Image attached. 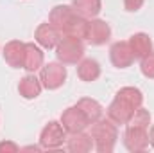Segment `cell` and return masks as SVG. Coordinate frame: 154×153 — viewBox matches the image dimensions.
Returning <instances> with one entry per match:
<instances>
[{
    "label": "cell",
    "instance_id": "cell-1",
    "mask_svg": "<svg viewBox=\"0 0 154 153\" xmlns=\"http://www.w3.org/2000/svg\"><path fill=\"white\" fill-rule=\"evenodd\" d=\"M90 137L93 141V148L100 153L113 151L118 139V130L116 124L109 119L100 117L99 121L90 124Z\"/></svg>",
    "mask_w": 154,
    "mask_h": 153
},
{
    "label": "cell",
    "instance_id": "cell-24",
    "mask_svg": "<svg viewBox=\"0 0 154 153\" xmlns=\"http://www.w3.org/2000/svg\"><path fill=\"white\" fill-rule=\"evenodd\" d=\"M149 144L154 148V126L149 130Z\"/></svg>",
    "mask_w": 154,
    "mask_h": 153
},
{
    "label": "cell",
    "instance_id": "cell-16",
    "mask_svg": "<svg viewBox=\"0 0 154 153\" xmlns=\"http://www.w3.org/2000/svg\"><path fill=\"white\" fill-rule=\"evenodd\" d=\"M45 56L43 50L34 43H25V58H23V69L27 72H36L43 67Z\"/></svg>",
    "mask_w": 154,
    "mask_h": 153
},
{
    "label": "cell",
    "instance_id": "cell-4",
    "mask_svg": "<svg viewBox=\"0 0 154 153\" xmlns=\"http://www.w3.org/2000/svg\"><path fill=\"white\" fill-rule=\"evenodd\" d=\"M66 130L61 122L50 121L39 133V146L43 150H57L66 142Z\"/></svg>",
    "mask_w": 154,
    "mask_h": 153
},
{
    "label": "cell",
    "instance_id": "cell-5",
    "mask_svg": "<svg viewBox=\"0 0 154 153\" xmlns=\"http://www.w3.org/2000/svg\"><path fill=\"white\" fill-rule=\"evenodd\" d=\"M136 110H138V108H136L131 101H127L125 97H122V96L116 94V97L113 99V103L108 106V119L113 121L116 126H118V124H127Z\"/></svg>",
    "mask_w": 154,
    "mask_h": 153
},
{
    "label": "cell",
    "instance_id": "cell-11",
    "mask_svg": "<svg viewBox=\"0 0 154 153\" xmlns=\"http://www.w3.org/2000/svg\"><path fill=\"white\" fill-rule=\"evenodd\" d=\"M61 36H63V34H61L50 22L41 24L38 29H36V33H34L36 43H39L43 49H56V45L59 43Z\"/></svg>",
    "mask_w": 154,
    "mask_h": 153
},
{
    "label": "cell",
    "instance_id": "cell-18",
    "mask_svg": "<svg viewBox=\"0 0 154 153\" xmlns=\"http://www.w3.org/2000/svg\"><path fill=\"white\" fill-rule=\"evenodd\" d=\"M72 7L79 16L91 20L102 9V0H72Z\"/></svg>",
    "mask_w": 154,
    "mask_h": 153
},
{
    "label": "cell",
    "instance_id": "cell-12",
    "mask_svg": "<svg viewBox=\"0 0 154 153\" xmlns=\"http://www.w3.org/2000/svg\"><path fill=\"white\" fill-rule=\"evenodd\" d=\"M4 60L13 69H23V58H25V43L13 40L4 47Z\"/></svg>",
    "mask_w": 154,
    "mask_h": 153
},
{
    "label": "cell",
    "instance_id": "cell-20",
    "mask_svg": "<svg viewBox=\"0 0 154 153\" xmlns=\"http://www.w3.org/2000/svg\"><path fill=\"white\" fill-rule=\"evenodd\" d=\"M127 124H133V126H143V128H149V124H151V112L140 106V108H138V110L134 112V115L131 117V121H129Z\"/></svg>",
    "mask_w": 154,
    "mask_h": 153
},
{
    "label": "cell",
    "instance_id": "cell-21",
    "mask_svg": "<svg viewBox=\"0 0 154 153\" xmlns=\"http://www.w3.org/2000/svg\"><path fill=\"white\" fill-rule=\"evenodd\" d=\"M140 70L145 77H151L154 79V52H149L147 56L142 58L140 61Z\"/></svg>",
    "mask_w": 154,
    "mask_h": 153
},
{
    "label": "cell",
    "instance_id": "cell-9",
    "mask_svg": "<svg viewBox=\"0 0 154 153\" xmlns=\"http://www.w3.org/2000/svg\"><path fill=\"white\" fill-rule=\"evenodd\" d=\"M109 58L116 69H127L134 61V54L127 41H115L109 49Z\"/></svg>",
    "mask_w": 154,
    "mask_h": 153
},
{
    "label": "cell",
    "instance_id": "cell-22",
    "mask_svg": "<svg viewBox=\"0 0 154 153\" xmlns=\"http://www.w3.org/2000/svg\"><path fill=\"white\" fill-rule=\"evenodd\" d=\"M143 2H145V0H124V7H125V11H129V13H134V11H138V9L143 5Z\"/></svg>",
    "mask_w": 154,
    "mask_h": 153
},
{
    "label": "cell",
    "instance_id": "cell-8",
    "mask_svg": "<svg viewBox=\"0 0 154 153\" xmlns=\"http://www.w3.org/2000/svg\"><path fill=\"white\" fill-rule=\"evenodd\" d=\"M109 38H111V27L104 20L91 18L88 22V34H86L88 43L99 47V45H104L106 41H109Z\"/></svg>",
    "mask_w": 154,
    "mask_h": 153
},
{
    "label": "cell",
    "instance_id": "cell-15",
    "mask_svg": "<svg viewBox=\"0 0 154 153\" xmlns=\"http://www.w3.org/2000/svg\"><path fill=\"white\" fill-rule=\"evenodd\" d=\"M127 43H129V47H131V50L134 54V60H142L143 56L152 52V40L149 38V34H145V33L133 34L127 40Z\"/></svg>",
    "mask_w": 154,
    "mask_h": 153
},
{
    "label": "cell",
    "instance_id": "cell-19",
    "mask_svg": "<svg viewBox=\"0 0 154 153\" xmlns=\"http://www.w3.org/2000/svg\"><path fill=\"white\" fill-rule=\"evenodd\" d=\"M77 106L84 112L86 119L90 121V124L95 122V121H99V119L104 115V108L100 106V103L95 101V99H91V97H82V99H79V101H77Z\"/></svg>",
    "mask_w": 154,
    "mask_h": 153
},
{
    "label": "cell",
    "instance_id": "cell-7",
    "mask_svg": "<svg viewBox=\"0 0 154 153\" xmlns=\"http://www.w3.org/2000/svg\"><path fill=\"white\" fill-rule=\"evenodd\" d=\"M63 128L66 130V133H75V132H84V128L90 126V121L86 119L84 112L79 106H70L61 114V121Z\"/></svg>",
    "mask_w": 154,
    "mask_h": 153
},
{
    "label": "cell",
    "instance_id": "cell-2",
    "mask_svg": "<svg viewBox=\"0 0 154 153\" xmlns=\"http://www.w3.org/2000/svg\"><path fill=\"white\" fill-rule=\"evenodd\" d=\"M57 60L65 65H77L84 58V41L75 36H61L56 45Z\"/></svg>",
    "mask_w": 154,
    "mask_h": 153
},
{
    "label": "cell",
    "instance_id": "cell-17",
    "mask_svg": "<svg viewBox=\"0 0 154 153\" xmlns=\"http://www.w3.org/2000/svg\"><path fill=\"white\" fill-rule=\"evenodd\" d=\"M77 76H79L81 81H86V83L99 79V76H100V65H99V61L93 60V58H82L77 63Z\"/></svg>",
    "mask_w": 154,
    "mask_h": 153
},
{
    "label": "cell",
    "instance_id": "cell-23",
    "mask_svg": "<svg viewBox=\"0 0 154 153\" xmlns=\"http://www.w3.org/2000/svg\"><path fill=\"white\" fill-rule=\"evenodd\" d=\"M0 151H20V146L18 144H14V142H11V141H4V142H0Z\"/></svg>",
    "mask_w": 154,
    "mask_h": 153
},
{
    "label": "cell",
    "instance_id": "cell-10",
    "mask_svg": "<svg viewBox=\"0 0 154 153\" xmlns=\"http://www.w3.org/2000/svg\"><path fill=\"white\" fill-rule=\"evenodd\" d=\"M75 15L77 13L74 11L72 5H56V7L50 11V15H48V22H50L61 34H65L66 27L70 25V22L74 20Z\"/></svg>",
    "mask_w": 154,
    "mask_h": 153
},
{
    "label": "cell",
    "instance_id": "cell-13",
    "mask_svg": "<svg viewBox=\"0 0 154 153\" xmlns=\"http://www.w3.org/2000/svg\"><path fill=\"white\" fill-rule=\"evenodd\" d=\"M66 150L75 153H86L93 150V141L90 137V133L84 132H75V133H68L66 135Z\"/></svg>",
    "mask_w": 154,
    "mask_h": 153
},
{
    "label": "cell",
    "instance_id": "cell-3",
    "mask_svg": "<svg viewBox=\"0 0 154 153\" xmlns=\"http://www.w3.org/2000/svg\"><path fill=\"white\" fill-rule=\"evenodd\" d=\"M39 81H41L43 88H47V90H57L59 86H63L65 81H66V67H65V63L52 61V63L43 65L39 69Z\"/></svg>",
    "mask_w": 154,
    "mask_h": 153
},
{
    "label": "cell",
    "instance_id": "cell-14",
    "mask_svg": "<svg viewBox=\"0 0 154 153\" xmlns=\"http://www.w3.org/2000/svg\"><path fill=\"white\" fill-rule=\"evenodd\" d=\"M41 90H43V85H41L39 77H36L32 72L27 74V76H23L20 79V83H18V92H20V96L23 99H34V97H38L39 94H41Z\"/></svg>",
    "mask_w": 154,
    "mask_h": 153
},
{
    "label": "cell",
    "instance_id": "cell-6",
    "mask_svg": "<svg viewBox=\"0 0 154 153\" xmlns=\"http://www.w3.org/2000/svg\"><path fill=\"white\" fill-rule=\"evenodd\" d=\"M122 139L129 151H145L149 148V128L127 124Z\"/></svg>",
    "mask_w": 154,
    "mask_h": 153
}]
</instances>
